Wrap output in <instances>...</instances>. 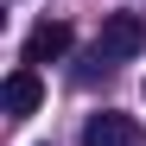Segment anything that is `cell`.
Masks as SVG:
<instances>
[{
    "label": "cell",
    "mask_w": 146,
    "mask_h": 146,
    "mask_svg": "<svg viewBox=\"0 0 146 146\" xmlns=\"http://www.w3.org/2000/svg\"><path fill=\"white\" fill-rule=\"evenodd\" d=\"M140 51H146V19L140 13H108L102 38H95V64H127Z\"/></svg>",
    "instance_id": "obj_1"
},
{
    "label": "cell",
    "mask_w": 146,
    "mask_h": 146,
    "mask_svg": "<svg viewBox=\"0 0 146 146\" xmlns=\"http://www.w3.org/2000/svg\"><path fill=\"white\" fill-rule=\"evenodd\" d=\"M83 146H146V133H140V121H133V114H121V108H102V114H89V127H83Z\"/></svg>",
    "instance_id": "obj_2"
},
{
    "label": "cell",
    "mask_w": 146,
    "mask_h": 146,
    "mask_svg": "<svg viewBox=\"0 0 146 146\" xmlns=\"http://www.w3.org/2000/svg\"><path fill=\"white\" fill-rule=\"evenodd\" d=\"M7 121H26V114H38V102H44V83H38V70L32 64H19L13 76H7Z\"/></svg>",
    "instance_id": "obj_3"
},
{
    "label": "cell",
    "mask_w": 146,
    "mask_h": 146,
    "mask_svg": "<svg viewBox=\"0 0 146 146\" xmlns=\"http://www.w3.org/2000/svg\"><path fill=\"white\" fill-rule=\"evenodd\" d=\"M70 38H76V32H70L64 19H44V26H32V32H26V64H32V70H38V64H57V57L70 51Z\"/></svg>",
    "instance_id": "obj_4"
}]
</instances>
